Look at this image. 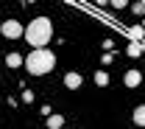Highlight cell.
I'll use <instances>...</instances> for the list:
<instances>
[{
  "mask_svg": "<svg viewBox=\"0 0 145 129\" xmlns=\"http://www.w3.org/2000/svg\"><path fill=\"white\" fill-rule=\"evenodd\" d=\"M112 59H114V54H101V62L103 65H112Z\"/></svg>",
  "mask_w": 145,
  "mask_h": 129,
  "instance_id": "cell-14",
  "label": "cell"
},
{
  "mask_svg": "<svg viewBox=\"0 0 145 129\" xmlns=\"http://www.w3.org/2000/svg\"><path fill=\"white\" fill-rule=\"evenodd\" d=\"M22 65L28 67V73H31V76H45V73L53 70L56 54H53V51H48V48H39V51H31V54L25 56Z\"/></svg>",
  "mask_w": 145,
  "mask_h": 129,
  "instance_id": "cell-2",
  "label": "cell"
},
{
  "mask_svg": "<svg viewBox=\"0 0 145 129\" xmlns=\"http://www.w3.org/2000/svg\"><path fill=\"white\" fill-rule=\"evenodd\" d=\"M134 14H140V17H145V3H134V9H131Z\"/></svg>",
  "mask_w": 145,
  "mask_h": 129,
  "instance_id": "cell-13",
  "label": "cell"
},
{
  "mask_svg": "<svg viewBox=\"0 0 145 129\" xmlns=\"http://www.w3.org/2000/svg\"><path fill=\"white\" fill-rule=\"evenodd\" d=\"M6 65L14 70V67H20V65H22V56H20V54H8V56H6Z\"/></svg>",
  "mask_w": 145,
  "mask_h": 129,
  "instance_id": "cell-8",
  "label": "cell"
},
{
  "mask_svg": "<svg viewBox=\"0 0 145 129\" xmlns=\"http://www.w3.org/2000/svg\"><path fill=\"white\" fill-rule=\"evenodd\" d=\"M22 37L28 39V45H31L34 51H39V48H45V45L53 39V22L48 17H34L25 25V34H22Z\"/></svg>",
  "mask_w": 145,
  "mask_h": 129,
  "instance_id": "cell-1",
  "label": "cell"
},
{
  "mask_svg": "<svg viewBox=\"0 0 145 129\" xmlns=\"http://www.w3.org/2000/svg\"><path fill=\"white\" fill-rule=\"evenodd\" d=\"M61 129H67V126H61Z\"/></svg>",
  "mask_w": 145,
  "mask_h": 129,
  "instance_id": "cell-17",
  "label": "cell"
},
{
  "mask_svg": "<svg viewBox=\"0 0 145 129\" xmlns=\"http://www.w3.org/2000/svg\"><path fill=\"white\" fill-rule=\"evenodd\" d=\"M95 84H98V87H106L109 84V73L106 70H98V73H95Z\"/></svg>",
  "mask_w": 145,
  "mask_h": 129,
  "instance_id": "cell-10",
  "label": "cell"
},
{
  "mask_svg": "<svg viewBox=\"0 0 145 129\" xmlns=\"http://www.w3.org/2000/svg\"><path fill=\"white\" fill-rule=\"evenodd\" d=\"M140 45H142V56H145V39H142V42H140Z\"/></svg>",
  "mask_w": 145,
  "mask_h": 129,
  "instance_id": "cell-15",
  "label": "cell"
},
{
  "mask_svg": "<svg viewBox=\"0 0 145 129\" xmlns=\"http://www.w3.org/2000/svg\"><path fill=\"white\" fill-rule=\"evenodd\" d=\"M126 54H128V56H134V59H137V56H142V45H137V42H131Z\"/></svg>",
  "mask_w": 145,
  "mask_h": 129,
  "instance_id": "cell-11",
  "label": "cell"
},
{
  "mask_svg": "<svg viewBox=\"0 0 145 129\" xmlns=\"http://www.w3.org/2000/svg\"><path fill=\"white\" fill-rule=\"evenodd\" d=\"M140 81H142V73L134 70V67L123 73V84H126V87H140Z\"/></svg>",
  "mask_w": 145,
  "mask_h": 129,
  "instance_id": "cell-4",
  "label": "cell"
},
{
  "mask_svg": "<svg viewBox=\"0 0 145 129\" xmlns=\"http://www.w3.org/2000/svg\"><path fill=\"white\" fill-rule=\"evenodd\" d=\"M0 31H3V37H6V39H20L22 34H25V28H22V22H17V20H6Z\"/></svg>",
  "mask_w": 145,
  "mask_h": 129,
  "instance_id": "cell-3",
  "label": "cell"
},
{
  "mask_svg": "<svg viewBox=\"0 0 145 129\" xmlns=\"http://www.w3.org/2000/svg\"><path fill=\"white\" fill-rule=\"evenodd\" d=\"M134 124H137V126H145V104H140V107L134 110Z\"/></svg>",
  "mask_w": 145,
  "mask_h": 129,
  "instance_id": "cell-7",
  "label": "cell"
},
{
  "mask_svg": "<svg viewBox=\"0 0 145 129\" xmlns=\"http://www.w3.org/2000/svg\"><path fill=\"white\" fill-rule=\"evenodd\" d=\"M22 101H25V104H34L36 98H34V93H31V90H22Z\"/></svg>",
  "mask_w": 145,
  "mask_h": 129,
  "instance_id": "cell-12",
  "label": "cell"
},
{
  "mask_svg": "<svg viewBox=\"0 0 145 129\" xmlns=\"http://www.w3.org/2000/svg\"><path fill=\"white\" fill-rule=\"evenodd\" d=\"M142 31H145V20H142Z\"/></svg>",
  "mask_w": 145,
  "mask_h": 129,
  "instance_id": "cell-16",
  "label": "cell"
},
{
  "mask_svg": "<svg viewBox=\"0 0 145 129\" xmlns=\"http://www.w3.org/2000/svg\"><path fill=\"white\" fill-rule=\"evenodd\" d=\"M64 87H67V90H78V87H81V73L70 70V73L64 76Z\"/></svg>",
  "mask_w": 145,
  "mask_h": 129,
  "instance_id": "cell-5",
  "label": "cell"
},
{
  "mask_svg": "<svg viewBox=\"0 0 145 129\" xmlns=\"http://www.w3.org/2000/svg\"><path fill=\"white\" fill-rule=\"evenodd\" d=\"M126 34H128V39H131V42H137V45H140V42L145 39V31H142V25H131V28H128Z\"/></svg>",
  "mask_w": 145,
  "mask_h": 129,
  "instance_id": "cell-6",
  "label": "cell"
},
{
  "mask_svg": "<svg viewBox=\"0 0 145 129\" xmlns=\"http://www.w3.org/2000/svg\"><path fill=\"white\" fill-rule=\"evenodd\" d=\"M64 126V118H61V115H50V118H48V129H61Z\"/></svg>",
  "mask_w": 145,
  "mask_h": 129,
  "instance_id": "cell-9",
  "label": "cell"
}]
</instances>
